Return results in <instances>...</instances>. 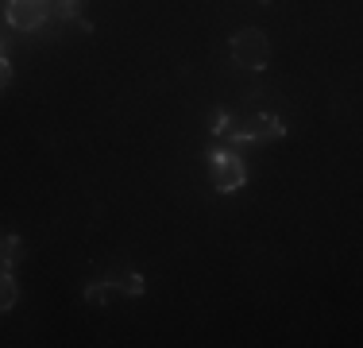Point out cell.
I'll return each instance as SVG.
<instances>
[{"label": "cell", "instance_id": "cell-1", "mask_svg": "<svg viewBox=\"0 0 363 348\" xmlns=\"http://www.w3.org/2000/svg\"><path fill=\"white\" fill-rule=\"evenodd\" d=\"M232 58L247 70H263L271 62V39L259 28H240L232 35Z\"/></svg>", "mask_w": 363, "mask_h": 348}, {"label": "cell", "instance_id": "cell-2", "mask_svg": "<svg viewBox=\"0 0 363 348\" xmlns=\"http://www.w3.org/2000/svg\"><path fill=\"white\" fill-rule=\"evenodd\" d=\"M209 178L217 186V194H232V190H240L247 182V167L232 151H213L209 155Z\"/></svg>", "mask_w": 363, "mask_h": 348}, {"label": "cell", "instance_id": "cell-3", "mask_svg": "<svg viewBox=\"0 0 363 348\" xmlns=\"http://www.w3.org/2000/svg\"><path fill=\"white\" fill-rule=\"evenodd\" d=\"M4 16L16 31H39L50 16V0H8Z\"/></svg>", "mask_w": 363, "mask_h": 348}, {"label": "cell", "instance_id": "cell-4", "mask_svg": "<svg viewBox=\"0 0 363 348\" xmlns=\"http://www.w3.org/2000/svg\"><path fill=\"white\" fill-rule=\"evenodd\" d=\"M16 298H20V290H16L12 267H0V313L12 310V306H16Z\"/></svg>", "mask_w": 363, "mask_h": 348}, {"label": "cell", "instance_id": "cell-5", "mask_svg": "<svg viewBox=\"0 0 363 348\" xmlns=\"http://www.w3.org/2000/svg\"><path fill=\"white\" fill-rule=\"evenodd\" d=\"M62 20H77L82 23V0H62ZM85 31H89V23H82Z\"/></svg>", "mask_w": 363, "mask_h": 348}, {"label": "cell", "instance_id": "cell-6", "mask_svg": "<svg viewBox=\"0 0 363 348\" xmlns=\"http://www.w3.org/2000/svg\"><path fill=\"white\" fill-rule=\"evenodd\" d=\"M209 128H213L217 136H224V132L232 128V116H228V112H213V116H209Z\"/></svg>", "mask_w": 363, "mask_h": 348}, {"label": "cell", "instance_id": "cell-7", "mask_svg": "<svg viewBox=\"0 0 363 348\" xmlns=\"http://www.w3.org/2000/svg\"><path fill=\"white\" fill-rule=\"evenodd\" d=\"M8 82H12V62H8L4 55H0V93L8 89Z\"/></svg>", "mask_w": 363, "mask_h": 348}]
</instances>
